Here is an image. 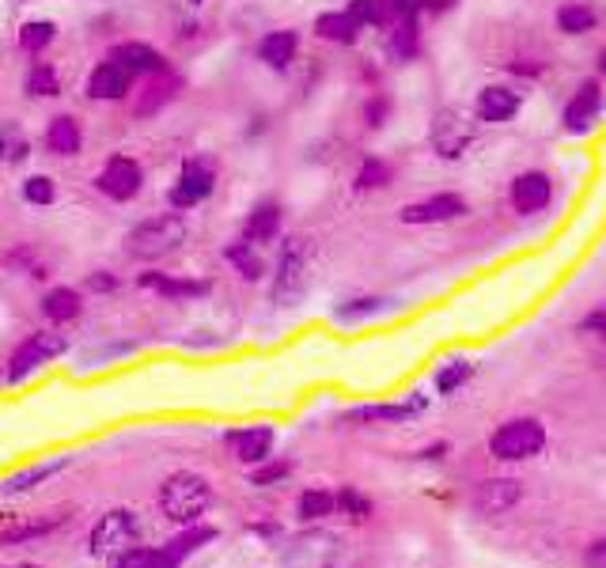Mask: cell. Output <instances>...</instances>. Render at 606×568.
<instances>
[{"instance_id":"1","label":"cell","mask_w":606,"mask_h":568,"mask_svg":"<svg viewBox=\"0 0 606 568\" xmlns=\"http://www.w3.org/2000/svg\"><path fill=\"white\" fill-rule=\"evenodd\" d=\"M311 262H315V246L307 235H289L277 254V273H273V304L296 307L311 288Z\"/></svg>"},{"instance_id":"2","label":"cell","mask_w":606,"mask_h":568,"mask_svg":"<svg viewBox=\"0 0 606 568\" xmlns=\"http://www.w3.org/2000/svg\"><path fill=\"white\" fill-rule=\"evenodd\" d=\"M190 235V224L182 213H160L149 216L125 235V254L137 262H155V258H168V254L179 251Z\"/></svg>"},{"instance_id":"3","label":"cell","mask_w":606,"mask_h":568,"mask_svg":"<svg viewBox=\"0 0 606 568\" xmlns=\"http://www.w3.org/2000/svg\"><path fill=\"white\" fill-rule=\"evenodd\" d=\"M209 504H213V485H209L194 470L171 474V478L163 481V489H160V511L171 519V524L194 527L198 519L209 511Z\"/></svg>"},{"instance_id":"4","label":"cell","mask_w":606,"mask_h":568,"mask_svg":"<svg viewBox=\"0 0 606 568\" xmlns=\"http://www.w3.org/2000/svg\"><path fill=\"white\" fill-rule=\"evenodd\" d=\"M546 447V425L538 417H516V420H504L497 433L489 436V455L501 463H523V459H535Z\"/></svg>"},{"instance_id":"5","label":"cell","mask_w":606,"mask_h":568,"mask_svg":"<svg viewBox=\"0 0 606 568\" xmlns=\"http://www.w3.org/2000/svg\"><path fill=\"white\" fill-rule=\"evenodd\" d=\"M216 175H220V163L213 155H186L179 168V179H174V186L168 190V201L174 213H190V209H198L201 201L216 190Z\"/></svg>"},{"instance_id":"6","label":"cell","mask_w":606,"mask_h":568,"mask_svg":"<svg viewBox=\"0 0 606 568\" xmlns=\"http://www.w3.org/2000/svg\"><path fill=\"white\" fill-rule=\"evenodd\" d=\"M88 542L95 557L118 561V557H125L130 549H137V542H141V519H137V511H130V508L107 511V516H99V524L91 527Z\"/></svg>"},{"instance_id":"7","label":"cell","mask_w":606,"mask_h":568,"mask_svg":"<svg viewBox=\"0 0 606 568\" xmlns=\"http://www.w3.org/2000/svg\"><path fill=\"white\" fill-rule=\"evenodd\" d=\"M61 353H69V334H61V329H34L31 337H23V342L16 345L12 361H8V368H4V379L20 383L31 372L53 364Z\"/></svg>"},{"instance_id":"8","label":"cell","mask_w":606,"mask_h":568,"mask_svg":"<svg viewBox=\"0 0 606 568\" xmlns=\"http://www.w3.org/2000/svg\"><path fill=\"white\" fill-rule=\"evenodd\" d=\"M606 106V88L599 77H587L576 84V91L568 95V103L562 106V130L568 136H584L595 130V122L603 118Z\"/></svg>"},{"instance_id":"9","label":"cell","mask_w":606,"mask_h":568,"mask_svg":"<svg viewBox=\"0 0 606 568\" xmlns=\"http://www.w3.org/2000/svg\"><path fill=\"white\" fill-rule=\"evenodd\" d=\"M337 561H342V542L319 527L300 530L284 549V565L289 568H337Z\"/></svg>"},{"instance_id":"10","label":"cell","mask_w":606,"mask_h":568,"mask_svg":"<svg viewBox=\"0 0 606 568\" xmlns=\"http://www.w3.org/2000/svg\"><path fill=\"white\" fill-rule=\"evenodd\" d=\"M471 213L463 194L455 190H440V194H428L421 201H410V205L398 209V220L402 224H417V227H433V224H455Z\"/></svg>"},{"instance_id":"11","label":"cell","mask_w":606,"mask_h":568,"mask_svg":"<svg viewBox=\"0 0 606 568\" xmlns=\"http://www.w3.org/2000/svg\"><path fill=\"white\" fill-rule=\"evenodd\" d=\"M95 190L118 205H130V201L144 190V168L133 160V155H110L103 163V171L95 175Z\"/></svg>"},{"instance_id":"12","label":"cell","mask_w":606,"mask_h":568,"mask_svg":"<svg viewBox=\"0 0 606 568\" xmlns=\"http://www.w3.org/2000/svg\"><path fill=\"white\" fill-rule=\"evenodd\" d=\"M508 205L516 216H538L554 205V179L538 168L519 171L516 179L508 182Z\"/></svg>"},{"instance_id":"13","label":"cell","mask_w":606,"mask_h":568,"mask_svg":"<svg viewBox=\"0 0 606 568\" xmlns=\"http://www.w3.org/2000/svg\"><path fill=\"white\" fill-rule=\"evenodd\" d=\"M523 110V95L512 84H485L474 99V118L482 125H508Z\"/></svg>"},{"instance_id":"14","label":"cell","mask_w":606,"mask_h":568,"mask_svg":"<svg viewBox=\"0 0 606 568\" xmlns=\"http://www.w3.org/2000/svg\"><path fill=\"white\" fill-rule=\"evenodd\" d=\"M471 144H474V122H463V118L452 114V110L436 114V122H433V152L440 155V160H447V163L463 160Z\"/></svg>"},{"instance_id":"15","label":"cell","mask_w":606,"mask_h":568,"mask_svg":"<svg viewBox=\"0 0 606 568\" xmlns=\"http://www.w3.org/2000/svg\"><path fill=\"white\" fill-rule=\"evenodd\" d=\"M137 77L125 65H118V61H99L95 69L88 72V99H95V103H118V99H125L133 91Z\"/></svg>"},{"instance_id":"16","label":"cell","mask_w":606,"mask_h":568,"mask_svg":"<svg viewBox=\"0 0 606 568\" xmlns=\"http://www.w3.org/2000/svg\"><path fill=\"white\" fill-rule=\"evenodd\" d=\"M425 394H410L406 402H383V406H356L349 409V425H406V420L425 414Z\"/></svg>"},{"instance_id":"17","label":"cell","mask_w":606,"mask_h":568,"mask_svg":"<svg viewBox=\"0 0 606 568\" xmlns=\"http://www.w3.org/2000/svg\"><path fill=\"white\" fill-rule=\"evenodd\" d=\"M182 91V77H174V72H155L141 84V91H133V118H141V122H149V118L160 114L163 106L174 103Z\"/></svg>"},{"instance_id":"18","label":"cell","mask_w":606,"mask_h":568,"mask_svg":"<svg viewBox=\"0 0 606 568\" xmlns=\"http://www.w3.org/2000/svg\"><path fill=\"white\" fill-rule=\"evenodd\" d=\"M519 497H523V489L516 478H485V481H477L471 500L482 516H504V511L516 508Z\"/></svg>"},{"instance_id":"19","label":"cell","mask_w":606,"mask_h":568,"mask_svg":"<svg viewBox=\"0 0 606 568\" xmlns=\"http://www.w3.org/2000/svg\"><path fill=\"white\" fill-rule=\"evenodd\" d=\"M387 53L394 65H410L425 53V27H421V16H410V20H398L387 27Z\"/></svg>"},{"instance_id":"20","label":"cell","mask_w":606,"mask_h":568,"mask_svg":"<svg viewBox=\"0 0 606 568\" xmlns=\"http://www.w3.org/2000/svg\"><path fill=\"white\" fill-rule=\"evenodd\" d=\"M224 444L243 466H259L270 459V452H273V428H265V425L239 428V433L224 436Z\"/></svg>"},{"instance_id":"21","label":"cell","mask_w":606,"mask_h":568,"mask_svg":"<svg viewBox=\"0 0 606 568\" xmlns=\"http://www.w3.org/2000/svg\"><path fill=\"white\" fill-rule=\"evenodd\" d=\"M107 58L118 61V65H125L133 77H155V72H168V58H163V53L149 42H118V45H110Z\"/></svg>"},{"instance_id":"22","label":"cell","mask_w":606,"mask_h":568,"mask_svg":"<svg viewBox=\"0 0 606 568\" xmlns=\"http://www.w3.org/2000/svg\"><path fill=\"white\" fill-rule=\"evenodd\" d=\"M141 288H152L155 296L163 300H205L209 292H213V284L209 281H198V277H171V273H141L137 277Z\"/></svg>"},{"instance_id":"23","label":"cell","mask_w":606,"mask_h":568,"mask_svg":"<svg viewBox=\"0 0 606 568\" xmlns=\"http://www.w3.org/2000/svg\"><path fill=\"white\" fill-rule=\"evenodd\" d=\"M281 220H284L281 201H273V197L259 201V205H254L251 213H246V220H243V240L254 243V246L273 243L281 235Z\"/></svg>"},{"instance_id":"24","label":"cell","mask_w":606,"mask_h":568,"mask_svg":"<svg viewBox=\"0 0 606 568\" xmlns=\"http://www.w3.org/2000/svg\"><path fill=\"white\" fill-rule=\"evenodd\" d=\"M42 144H46V152L58 155V160H72V155L84 152V130H80V122L72 114H58V118H50V125H46Z\"/></svg>"},{"instance_id":"25","label":"cell","mask_w":606,"mask_h":568,"mask_svg":"<svg viewBox=\"0 0 606 568\" xmlns=\"http://www.w3.org/2000/svg\"><path fill=\"white\" fill-rule=\"evenodd\" d=\"M296 53H300V31H292V27L270 31L259 42V61L273 72H289L292 61H296Z\"/></svg>"},{"instance_id":"26","label":"cell","mask_w":606,"mask_h":568,"mask_svg":"<svg viewBox=\"0 0 606 568\" xmlns=\"http://www.w3.org/2000/svg\"><path fill=\"white\" fill-rule=\"evenodd\" d=\"M554 23L568 39H584V34H592L599 27V8L592 0H562L554 12Z\"/></svg>"},{"instance_id":"27","label":"cell","mask_w":606,"mask_h":568,"mask_svg":"<svg viewBox=\"0 0 606 568\" xmlns=\"http://www.w3.org/2000/svg\"><path fill=\"white\" fill-rule=\"evenodd\" d=\"M361 34H364V27L356 23L345 8L315 16V39H323L330 45H356V42H361Z\"/></svg>"},{"instance_id":"28","label":"cell","mask_w":606,"mask_h":568,"mask_svg":"<svg viewBox=\"0 0 606 568\" xmlns=\"http://www.w3.org/2000/svg\"><path fill=\"white\" fill-rule=\"evenodd\" d=\"M394 163L391 160H383V155H364L361 160V168H356V175H353V190L356 194H375V190H387L394 186Z\"/></svg>"},{"instance_id":"29","label":"cell","mask_w":606,"mask_h":568,"mask_svg":"<svg viewBox=\"0 0 606 568\" xmlns=\"http://www.w3.org/2000/svg\"><path fill=\"white\" fill-rule=\"evenodd\" d=\"M42 311H46V318H50V323L69 326L72 318H80V311H84V292L69 288V284H61V288L46 292Z\"/></svg>"},{"instance_id":"30","label":"cell","mask_w":606,"mask_h":568,"mask_svg":"<svg viewBox=\"0 0 606 568\" xmlns=\"http://www.w3.org/2000/svg\"><path fill=\"white\" fill-rule=\"evenodd\" d=\"M224 258L235 265V273H239V277H243V281H262V277H265V262H262L259 246L246 243L243 235H239L235 243H228Z\"/></svg>"},{"instance_id":"31","label":"cell","mask_w":606,"mask_h":568,"mask_svg":"<svg viewBox=\"0 0 606 568\" xmlns=\"http://www.w3.org/2000/svg\"><path fill=\"white\" fill-rule=\"evenodd\" d=\"M31 160V136L20 130V122H0V163L16 168V163H27Z\"/></svg>"},{"instance_id":"32","label":"cell","mask_w":606,"mask_h":568,"mask_svg":"<svg viewBox=\"0 0 606 568\" xmlns=\"http://www.w3.org/2000/svg\"><path fill=\"white\" fill-rule=\"evenodd\" d=\"M23 91L27 99H58L61 95V77L50 61H34L23 77Z\"/></svg>"},{"instance_id":"33","label":"cell","mask_w":606,"mask_h":568,"mask_svg":"<svg viewBox=\"0 0 606 568\" xmlns=\"http://www.w3.org/2000/svg\"><path fill=\"white\" fill-rule=\"evenodd\" d=\"M58 39V23L53 20H27L20 27V50L31 53V58H42L46 50Z\"/></svg>"},{"instance_id":"34","label":"cell","mask_w":606,"mask_h":568,"mask_svg":"<svg viewBox=\"0 0 606 568\" xmlns=\"http://www.w3.org/2000/svg\"><path fill=\"white\" fill-rule=\"evenodd\" d=\"M296 511H300L303 524H319V519H326L337 511V497L330 489H303L300 500H296Z\"/></svg>"},{"instance_id":"35","label":"cell","mask_w":606,"mask_h":568,"mask_svg":"<svg viewBox=\"0 0 606 568\" xmlns=\"http://www.w3.org/2000/svg\"><path fill=\"white\" fill-rule=\"evenodd\" d=\"M65 466H69V459H50V463L31 466V470H23V474H16V478H8L4 481V493H27V489H34V485L50 481L53 474H61Z\"/></svg>"},{"instance_id":"36","label":"cell","mask_w":606,"mask_h":568,"mask_svg":"<svg viewBox=\"0 0 606 568\" xmlns=\"http://www.w3.org/2000/svg\"><path fill=\"white\" fill-rule=\"evenodd\" d=\"M474 375H477V364L474 361H447L444 368L433 375V383H436L440 394H455V390H463L466 383L474 379Z\"/></svg>"},{"instance_id":"37","label":"cell","mask_w":606,"mask_h":568,"mask_svg":"<svg viewBox=\"0 0 606 568\" xmlns=\"http://www.w3.org/2000/svg\"><path fill=\"white\" fill-rule=\"evenodd\" d=\"M334 497H337V511H342L349 524H368V519H372V500L364 497L356 485H342Z\"/></svg>"},{"instance_id":"38","label":"cell","mask_w":606,"mask_h":568,"mask_svg":"<svg viewBox=\"0 0 606 568\" xmlns=\"http://www.w3.org/2000/svg\"><path fill=\"white\" fill-rule=\"evenodd\" d=\"M383 307H387V300L383 296H356V300H345V304L334 311V318L337 323H361V318L380 315Z\"/></svg>"},{"instance_id":"39","label":"cell","mask_w":606,"mask_h":568,"mask_svg":"<svg viewBox=\"0 0 606 568\" xmlns=\"http://www.w3.org/2000/svg\"><path fill=\"white\" fill-rule=\"evenodd\" d=\"M391 114H394V99L387 95V91H372L368 99H364V106H361V118H364V125L375 133V130H383V125L391 122Z\"/></svg>"},{"instance_id":"40","label":"cell","mask_w":606,"mask_h":568,"mask_svg":"<svg viewBox=\"0 0 606 568\" xmlns=\"http://www.w3.org/2000/svg\"><path fill=\"white\" fill-rule=\"evenodd\" d=\"M345 12L353 16V20L364 27V31H368V27H372V31H387V27H391V20L383 16L380 0H349Z\"/></svg>"},{"instance_id":"41","label":"cell","mask_w":606,"mask_h":568,"mask_svg":"<svg viewBox=\"0 0 606 568\" xmlns=\"http://www.w3.org/2000/svg\"><path fill=\"white\" fill-rule=\"evenodd\" d=\"M213 538H216V530H209V527H198V524H194V527L186 530V535H179V538H174V542H171L168 549H163V554H168L171 561L179 565L182 557H186V554H194V549H201L205 542H213Z\"/></svg>"},{"instance_id":"42","label":"cell","mask_w":606,"mask_h":568,"mask_svg":"<svg viewBox=\"0 0 606 568\" xmlns=\"http://www.w3.org/2000/svg\"><path fill=\"white\" fill-rule=\"evenodd\" d=\"M23 201L27 205H53L58 201V182H53L50 175H31V179H23Z\"/></svg>"},{"instance_id":"43","label":"cell","mask_w":606,"mask_h":568,"mask_svg":"<svg viewBox=\"0 0 606 568\" xmlns=\"http://www.w3.org/2000/svg\"><path fill=\"white\" fill-rule=\"evenodd\" d=\"M4 265H12V270H23L27 277H34V281H42V277H50V270L39 262V254L31 251V246H12V251H4Z\"/></svg>"},{"instance_id":"44","label":"cell","mask_w":606,"mask_h":568,"mask_svg":"<svg viewBox=\"0 0 606 568\" xmlns=\"http://www.w3.org/2000/svg\"><path fill=\"white\" fill-rule=\"evenodd\" d=\"M114 568H174L168 554H152V549H130L125 557H118Z\"/></svg>"},{"instance_id":"45","label":"cell","mask_w":606,"mask_h":568,"mask_svg":"<svg viewBox=\"0 0 606 568\" xmlns=\"http://www.w3.org/2000/svg\"><path fill=\"white\" fill-rule=\"evenodd\" d=\"M504 72L508 77H519V80H542L546 77V69H549V61H542V58H512V61H501Z\"/></svg>"},{"instance_id":"46","label":"cell","mask_w":606,"mask_h":568,"mask_svg":"<svg viewBox=\"0 0 606 568\" xmlns=\"http://www.w3.org/2000/svg\"><path fill=\"white\" fill-rule=\"evenodd\" d=\"M292 474V463H284V459H265V463H259L251 470V485H277V481H284Z\"/></svg>"},{"instance_id":"47","label":"cell","mask_w":606,"mask_h":568,"mask_svg":"<svg viewBox=\"0 0 606 568\" xmlns=\"http://www.w3.org/2000/svg\"><path fill=\"white\" fill-rule=\"evenodd\" d=\"M380 4H383V16H387L391 23L410 20V16L425 12V8H421V0H380Z\"/></svg>"},{"instance_id":"48","label":"cell","mask_w":606,"mask_h":568,"mask_svg":"<svg viewBox=\"0 0 606 568\" xmlns=\"http://www.w3.org/2000/svg\"><path fill=\"white\" fill-rule=\"evenodd\" d=\"M580 334L606 337V300H603V304H595V307L580 318Z\"/></svg>"},{"instance_id":"49","label":"cell","mask_w":606,"mask_h":568,"mask_svg":"<svg viewBox=\"0 0 606 568\" xmlns=\"http://www.w3.org/2000/svg\"><path fill=\"white\" fill-rule=\"evenodd\" d=\"M118 288V277L114 273H107V270H95L88 277V292H114Z\"/></svg>"},{"instance_id":"50","label":"cell","mask_w":606,"mask_h":568,"mask_svg":"<svg viewBox=\"0 0 606 568\" xmlns=\"http://www.w3.org/2000/svg\"><path fill=\"white\" fill-rule=\"evenodd\" d=\"M421 8H425L428 16H447L458 8V0H421Z\"/></svg>"},{"instance_id":"51","label":"cell","mask_w":606,"mask_h":568,"mask_svg":"<svg viewBox=\"0 0 606 568\" xmlns=\"http://www.w3.org/2000/svg\"><path fill=\"white\" fill-rule=\"evenodd\" d=\"M447 452H452V444H447V439H440V444L425 447V452H417V459H428V463H436V459H447Z\"/></svg>"},{"instance_id":"52","label":"cell","mask_w":606,"mask_h":568,"mask_svg":"<svg viewBox=\"0 0 606 568\" xmlns=\"http://www.w3.org/2000/svg\"><path fill=\"white\" fill-rule=\"evenodd\" d=\"M599 77H606V45H603V53H599Z\"/></svg>"},{"instance_id":"53","label":"cell","mask_w":606,"mask_h":568,"mask_svg":"<svg viewBox=\"0 0 606 568\" xmlns=\"http://www.w3.org/2000/svg\"><path fill=\"white\" fill-rule=\"evenodd\" d=\"M12 568H42V565H12Z\"/></svg>"},{"instance_id":"54","label":"cell","mask_w":606,"mask_h":568,"mask_svg":"<svg viewBox=\"0 0 606 568\" xmlns=\"http://www.w3.org/2000/svg\"><path fill=\"white\" fill-rule=\"evenodd\" d=\"M198 4H205V0H190V8H198Z\"/></svg>"},{"instance_id":"55","label":"cell","mask_w":606,"mask_h":568,"mask_svg":"<svg viewBox=\"0 0 606 568\" xmlns=\"http://www.w3.org/2000/svg\"><path fill=\"white\" fill-rule=\"evenodd\" d=\"M12 4H31V0H12Z\"/></svg>"}]
</instances>
